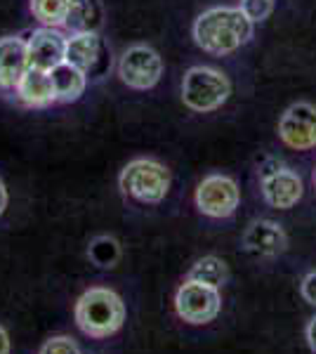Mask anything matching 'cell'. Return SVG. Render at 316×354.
I'll use <instances>...</instances> for the list:
<instances>
[{
    "mask_svg": "<svg viewBox=\"0 0 316 354\" xmlns=\"http://www.w3.org/2000/svg\"><path fill=\"white\" fill-rule=\"evenodd\" d=\"M252 26L255 21L241 8H210L194 21V41L203 53L224 57L250 41Z\"/></svg>",
    "mask_w": 316,
    "mask_h": 354,
    "instance_id": "cell-1",
    "label": "cell"
},
{
    "mask_svg": "<svg viewBox=\"0 0 316 354\" xmlns=\"http://www.w3.org/2000/svg\"><path fill=\"white\" fill-rule=\"evenodd\" d=\"M125 322V305L111 288H90L76 302V324L90 338H109Z\"/></svg>",
    "mask_w": 316,
    "mask_h": 354,
    "instance_id": "cell-2",
    "label": "cell"
},
{
    "mask_svg": "<svg viewBox=\"0 0 316 354\" xmlns=\"http://www.w3.org/2000/svg\"><path fill=\"white\" fill-rule=\"evenodd\" d=\"M118 185L125 196L140 203H160L170 192V173L154 158H135L123 168Z\"/></svg>",
    "mask_w": 316,
    "mask_h": 354,
    "instance_id": "cell-3",
    "label": "cell"
},
{
    "mask_svg": "<svg viewBox=\"0 0 316 354\" xmlns=\"http://www.w3.org/2000/svg\"><path fill=\"white\" fill-rule=\"evenodd\" d=\"M232 95V83L222 71L212 66H194L182 81V102L192 111L208 113L220 109Z\"/></svg>",
    "mask_w": 316,
    "mask_h": 354,
    "instance_id": "cell-4",
    "label": "cell"
},
{
    "mask_svg": "<svg viewBox=\"0 0 316 354\" xmlns=\"http://www.w3.org/2000/svg\"><path fill=\"white\" fill-rule=\"evenodd\" d=\"M220 307H222L220 290L208 286V283L187 279V281L177 288L175 310H177V317L185 319L187 324H194V326L210 324L212 319L220 314Z\"/></svg>",
    "mask_w": 316,
    "mask_h": 354,
    "instance_id": "cell-5",
    "label": "cell"
},
{
    "mask_svg": "<svg viewBox=\"0 0 316 354\" xmlns=\"http://www.w3.org/2000/svg\"><path fill=\"white\" fill-rule=\"evenodd\" d=\"M118 76L132 90H149L163 76V59L149 45H132L120 57Z\"/></svg>",
    "mask_w": 316,
    "mask_h": 354,
    "instance_id": "cell-6",
    "label": "cell"
},
{
    "mask_svg": "<svg viewBox=\"0 0 316 354\" xmlns=\"http://www.w3.org/2000/svg\"><path fill=\"white\" fill-rule=\"evenodd\" d=\"M262 196L272 208L288 210L302 198L304 185L295 170L286 168L281 161H267L260 170Z\"/></svg>",
    "mask_w": 316,
    "mask_h": 354,
    "instance_id": "cell-7",
    "label": "cell"
},
{
    "mask_svg": "<svg viewBox=\"0 0 316 354\" xmlns=\"http://www.w3.org/2000/svg\"><path fill=\"white\" fill-rule=\"evenodd\" d=\"M241 201L239 185L227 175H208L196 189V205L208 218H229Z\"/></svg>",
    "mask_w": 316,
    "mask_h": 354,
    "instance_id": "cell-8",
    "label": "cell"
},
{
    "mask_svg": "<svg viewBox=\"0 0 316 354\" xmlns=\"http://www.w3.org/2000/svg\"><path fill=\"white\" fill-rule=\"evenodd\" d=\"M64 62L80 68L88 78H100L111 64V57L100 33H71V38H66Z\"/></svg>",
    "mask_w": 316,
    "mask_h": 354,
    "instance_id": "cell-9",
    "label": "cell"
},
{
    "mask_svg": "<svg viewBox=\"0 0 316 354\" xmlns=\"http://www.w3.org/2000/svg\"><path fill=\"white\" fill-rule=\"evenodd\" d=\"M279 137L286 147L307 151L316 147V106L309 102H295L284 111L279 121Z\"/></svg>",
    "mask_w": 316,
    "mask_h": 354,
    "instance_id": "cell-10",
    "label": "cell"
},
{
    "mask_svg": "<svg viewBox=\"0 0 316 354\" xmlns=\"http://www.w3.org/2000/svg\"><path fill=\"white\" fill-rule=\"evenodd\" d=\"M28 66L50 73L66 59V36L59 28L40 26L26 38Z\"/></svg>",
    "mask_w": 316,
    "mask_h": 354,
    "instance_id": "cell-11",
    "label": "cell"
},
{
    "mask_svg": "<svg viewBox=\"0 0 316 354\" xmlns=\"http://www.w3.org/2000/svg\"><path fill=\"white\" fill-rule=\"evenodd\" d=\"M243 248L255 258H277L288 248V236L279 222L257 220L243 234Z\"/></svg>",
    "mask_w": 316,
    "mask_h": 354,
    "instance_id": "cell-12",
    "label": "cell"
},
{
    "mask_svg": "<svg viewBox=\"0 0 316 354\" xmlns=\"http://www.w3.org/2000/svg\"><path fill=\"white\" fill-rule=\"evenodd\" d=\"M28 71L26 38H0V90H17V83Z\"/></svg>",
    "mask_w": 316,
    "mask_h": 354,
    "instance_id": "cell-13",
    "label": "cell"
},
{
    "mask_svg": "<svg viewBox=\"0 0 316 354\" xmlns=\"http://www.w3.org/2000/svg\"><path fill=\"white\" fill-rule=\"evenodd\" d=\"M15 95L21 104L31 106V109H43V106H50L57 102L50 73L38 71V68H31V66H28V71L21 76V81L17 83Z\"/></svg>",
    "mask_w": 316,
    "mask_h": 354,
    "instance_id": "cell-14",
    "label": "cell"
},
{
    "mask_svg": "<svg viewBox=\"0 0 316 354\" xmlns=\"http://www.w3.org/2000/svg\"><path fill=\"white\" fill-rule=\"evenodd\" d=\"M104 24L102 0H68L64 26L71 33H100Z\"/></svg>",
    "mask_w": 316,
    "mask_h": 354,
    "instance_id": "cell-15",
    "label": "cell"
},
{
    "mask_svg": "<svg viewBox=\"0 0 316 354\" xmlns=\"http://www.w3.org/2000/svg\"><path fill=\"white\" fill-rule=\"evenodd\" d=\"M50 78H53L57 102L80 100V95L85 93V85H88V76H85L80 68L68 64V62H62L59 66H55L53 71H50Z\"/></svg>",
    "mask_w": 316,
    "mask_h": 354,
    "instance_id": "cell-16",
    "label": "cell"
},
{
    "mask_svg": "<svg viewBox=\"0 0 316 354\" xmlns=\"http://www.w3.org/2000/svg\"><path fill=\"white\" fill-rule=\"evenodd\" d=\"M189 279H192V281L208 283V286H212V288H220L227 283V279H229L227 262L215 258V255H205V258H201L196 265L192 267Z\"/></svg>",
    "mask_w": 316,
    "mask_h": 354,
    "instance_id": "cell-17",
    "label": "cell"
},
{
    "mask_svg": "<svg viewBox=\"0 0 316 354\" xmlns=\"http://www.w3.org/2000/svg\"><path fill=\"white\" fill-rule=\"evenodd\" d=\"M68 0H31V12L43 26L59 28L64 26Z\"/></svg>",
    "mask_w": 316,
    "mask_h": 354,
    "instance_id": "cell-18",
    "label": "cell"
},
{
    "mask_svg": "<svg viewBox=\"0 0 316 354\" xmlns=\"http://www.w3.org/2000/svg\"><path fill=\"white\" fill-rule=\"evenodd\" d=\"M90 258L100 267H113L116 260L120 258V248H118L116 239H111V236L95 239L93 245H90Z\"/></svg>",
    "mask_w": 316,
    "mask_h": 354,
    "instance_id": "cell-19",
    "label": "cell"
},
{
    "mask_svg": "<svg viewBox=\"0 0 316 354\" xmlns=\"http://www.w3.org/2000/svg\"><path fill=\"white\" fill-rule=\"evenodd\" d=\"M38 354H80V347L68 335H55L43 342Z\"/></svg>",
    "mask_w": 316,
    "mask_h": 354,
    "instance_id": "cell-20",
    "label": "cell"
},
{
    "mask_svg": "<svg viewBox=\"0 0 316 354\" xmlns=\"http://www.w3.org/2000/svg\"><path fill=\"white\" fill-rule=\"evenodd\" d=\"M241 10H243L252 21H262L272 15L274 0H241Z\"/></svg>",
    "mask_w": 316,
    "mask_h": 354,
    "instance_id": "cell-21",
    "label": "cell"
},
{
    "mask_svg": "<svg viewBox=\"0 0 316 354\" xmlns=\"http://www.w3.org/2000/svg\"><path fill=\"white\" fill-rule=\"evenodd\" d=\"M302 298L316 307V272H309L302 279Z\"/></svg>",
    "mask_w": 316,
    "mask_h": 354,
    "instance_id": "cell-22",
    "label": "cell"
},
{
    "mask_svg": "<svg viewBox=\"0 0 316 354\" xmlns=\"http://www.w3.org/2000/svg\"><path fill=\"white\" fill-rule=\"evenodd\" d=\"M307 345L312 347V352H316V317L307 324Z\"/></svg>",
    "mask_w": 316,
    "mask_h": 354,
    "instance_id": "cell-23",
    "label": "cell"
},
{
    "mask_svg": "<svg viewBox=\"0 0 316 354\" xmlns=\"http://www.w3.org/2000/svg\"><path fill=\"white\" fill-rule=\"evenodd\" d=\"M0 354H10V335L3 326H0Z\"/></svg>",
    "mask_w": 316,
    "mask_h": 354,
    "instance_id": "cell-24",
    "label": "cell"
},
{
    "mask_svg": "<svg viewBox=\"0 0 316 354\" xmlns=\"http://www.w3.org/2000/svg\"><path fill=\"white\" fill-rule=\"evenodd\" d=\"M5 208H8V189H5L3 180H0V215L5 213Z\"/></svg>",
    "mask_w": 316,
    "mask_h": 354,
    "instance_id": "cell-25",
    "label": "cell"
},
{
    "mask_svg": "<svg viewBox=\"0 0 316 354\" xmlns=\"http://www.w3.org/2000/svg\"><path fill=\"white\" fill-rule=\"evenodd\" d=\"M314 185H316V175H314Z\"/></svg>",
    "mask_w": 316,
    "mask_h": 354,
    "instance_id": "cell-26",
    "label": "cell"
}]
</instances>
